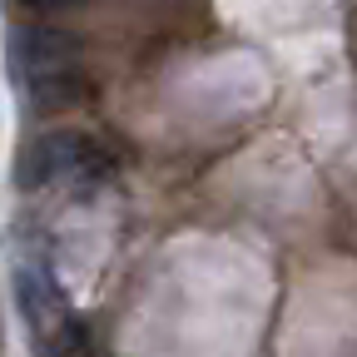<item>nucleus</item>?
<instances>
[{
    "mask_svg": "<svg viewBox=\"0 0 357 357\" xmlns=\"http://www.w3.org/2000/svg\"><path fill=\"white\" fill-rule=\"evenodd\" d=\"M109 149L84 129H50V134H35V139L20 149L15 159V184L20 189H40V184H55V178L70 174H109Z\"/></svg>",
    "mask_w": 357,
    "mask_h": 357,
    "instance_id": "obj_1",
    "label": "nucleus"
},
{
    "mask_svg": "<svg viewBox=\"0 0 357 357\" xmlns=\"http://www.w3.org/2000/svg\"><path fill=\"white\" fill-rule=\"evenodd\" d=\"M10 55L15 65L25 70V79H40V75H65V70H79V55H84V40L60 30V25H20L10 35Z\"/></svg>",
    "mask_w": 357,
    "mask_h": 357,
    "instance_id": "obj_2",
    "label": "nucleus"
},
{
    "mask_svg": "<svg viewBox=\"0 0 357 357\" xmlns=\"http://www.w3.org/2000/svg\"><path fill=\"white\" fill-rule=\"evenodd\" d=\"M15 293H20V307H25V318L35 323V333L65 328V298L55 293L50 278H40L35 268H20V273H15Z\"/></svg>",
    "mask_w": 357,
    "mask_h": 357,
    "instance_id": "obj_3",
    "label": "nucleus"
},
{
    "mask_svg": "<svg viewBox=\"0 0 357 357\" xmlns=\"http://www.w3.org/2000/svg\"><path fill=\"white\" fill-rule=\"evenodd\" d=\"M89 100V84L79 79V70H65V75H40L30 79V105L40 114H60V109H75Z\"/></svg>",
    "mask_w": 357,
    "mask_h": 357,
    "instance_id": "obj_4",
    "label": "nucleus"
},
{
    "mask_svg": "<svg viewBox=\"0 0 357 357\" xmlns=\"http://www.w3.org/2000/svg\"><path fill=\"white\" fill-rule=\"evenodd\" d=\"M30 10H70V6H79V0H25Z\"/></svg>",
    "mask_w": 357,
    "mask_h": 357,
    "instance_id": "obj_5",
    "label": "nucleus"
}]
</instances>
